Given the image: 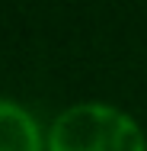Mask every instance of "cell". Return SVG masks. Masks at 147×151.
Masks as SVG:
<instances>
[{
	"label": "cell",
	"mask_w": 147,
	"mask_h": 151,
	"mask_svg": "<svg viewBox=\"0 0 147 151\" xmlns=\"http://www.w3.org/2000/svg\"><path fill=\"white\" fill-rule=\"evenodd\" d=\"M45 151H147L141 125L109 103H74L55 116Z\"/></svg>",
	"instance_id": "1"
},
{
	"label": "cell",
	"mask_w": 147,
	"mask_h": 151,
	"mask_svg": "<svg viewBox=\"0 0 147 151\" xmlns=\"http://www.w3.org/2000/svg\"><path fill=\"white\" fill-rule=\"evenodd\" d=\"M0 151H45L35 116L6 96H0Z\"/></svg>",
	"instance_id": "2"
}]
</instances>
